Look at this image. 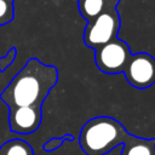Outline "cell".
Segmentation results:
<instances>
[{
  "instance_id": "obj_1",
  "label": "cell",
  "mask_w": 155,
  "mask_h": 155,
  "mask_svg": "<svg viewBox=\"0 0 155 155\" xmlns=\"http://www.w3.org/2000/svg\"><path fill=\"white\" fill-rule=\"evenodd\" d=\"M121 144V155H155V138L131 134L111 116L102 115L87 120L79 133V145L86 155H107Z\"/></svg>"
},
{
  "instance_id": "obj_5",
  "label": "cell",
  "mask_w": 155,
  "mask_h": 155,
  "mask_svg": "<svg viewBox=\"0 0 155 155\" xmlns=\"http://www.w3.org/2000/svg\"><path fill=\"white\" fill-rule=\"evenodd\" d=\"M122 73L132 87L147 90L155 84V58L147 52L132 53Z\"/></svg>"
},
{
  "instance_id": "obj_11",
  "label": "cell",
  "mask_w": 155,
  "mask_h": 155,
  "mask_svg": "<svg viewBox=\"0 0 155 155\" xmlns=\"http://www.w3.org/2000/svg\"><path fill=\"white\" fill-rule=\"evenodd\" d=\"M16 57H17V47L13 46L8 50V52L5 56L0 57V71H5L13 63Z\"/></svg>"
},
{
  "instance_id": "obj_2",
  "label": "cell",
  "mask_w": 155,
  "mask_h": 155,
  "mask_svg": "<svg viewBox=\"0 0 155 155\" xmlns=\"http://www.w3.org/2000/svg\"><path fill=\"white\" fill-rule=\"evenodd\" d=\"M58 76L56 65L44 64L31 57L0 93V99L8 108L42 105L50 91L57 85Z\"/></svg>"
},
{
  "instance_id": "obj_8",
  "label": "cell",
  "mask_w": 155,
  "mask_h": 155,
  "mask_svg": "<svg viewBox=\"0 0 155 155\" xmlns=\"http://www.w3.org/2000/svg\"><path fill=\"white\" fill-rule=\"evenodd\" d=\"M0 155H34V150L28 142L15 138L0 147Z\"/></svg>"
},
{
  "instance_id": "obj_7",
  "label": "cell",
  "mask_w": 155,
  "mask_h": 155,
  "mask_svg": "<svg viewBox=\"0 0 155 155\" xmlns=\"http://www.w3.org/2000/svg\"><path fill=\"white\" fill-rule=\"evenodd\" d=\"M120 0H78V8L87 22L94 19L103 12L117 8Z\"/></svg>"
},
{
  "instance_id": "obj_6",
  "label": "cell",
  "mask_w": 155,
  "mask_h": 155,
  "mask_svg": "<svg viewBox=\"0 0 155 155\" xmlns=\"http://www.w3.org/2000/svg\"><path fill=\"white\" fill-rule=\"evenodd\" d=\"M41 121H42V105L8 108L10 130L15 133L30 134L40 127Z\"/></svg>"
},
{
  "instance_id": "obj_10",
  "label": "cell",
  "mask_w": 155,
  "mask_h": 155,
  "mask_svg": "<svg viewBox=\"0 0 155 155\" xmlns=\"http://www.w3.org/2000/svg\"><path fill=\"white\" fill-rule=\"evenodd\" d=\"M65 140H69V142H73L74 140V136L70 134V133H65L64 136L62 137H52L50 138L48 140H46L42 145V150L50 153V151H53V150H57L58 148H61L63 145V143Z\"/></svg>"
},
{
  "instance_id": "obj_9",
  "label": "cell",
  "mask_w": 155,
  "mask_h": 155,
  "mask_svg": "<svg viewBox=\"0 0 155 155\" xmlns=\"http://www.w3.org/2000/svg\"><path fill=\"white\" fill-rule=\"evenodd\" d=\"M15 0H0V27L8 24L15 17Z\"/></svg>"
},
{
  "instance_id": "obj_4",
  "label": "cell",
  "mask_w": 155,
  "mask_h": 155,
  "mask_svg": "<svg viewBox=\"0 0 155 155\" xmlns=\"http://www.w3.org/2000/svg\"><path fill=\"white\" fill-rule=\"evenodd\" d=\"M131 54L128 44L121 39H115L94 50V62L102 73L119 74L124 71Z\"/></svg>"
},
{
  "instance_id": "obj_3",
  "label": "cell",
  "mask_w": 155,
  "mask_h": 155,
  "mask_svg": "<svg viewBox=\"0 0 155 155\" xmlns=\"http://www.w3.org/2000/svg\"><path fill=\"white\" fill-rule=\"evenodd\" d=\"M120 25L121 19L117 8L108 10L87 22L84 30V44L92 50H97L117 39Z\"/></svg>"
}]
</instances>
